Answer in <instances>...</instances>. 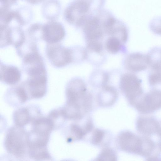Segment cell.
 <instances>
[{"mask_svg":"<svg viewBox=\"0 0 161 161\" xmlns=\"http://www.w3.org/2000/svg\"><path fill=\"white\" fill-rule=\"evenodd\" d=\"M115 143L119 151L146 158L152 155L156 148L155 143L149 137L139 136L129 130L119 132Z\"/></svg>","mask_w":161,"mask_h":161,"instance_id":"1","label":"cell"},{"mask_svg":"<svg viewBox=\"0 0 161 161\" xmlns=\"http://www.w3.org/2000/svg\"><path fill=\"white\" fill-rule=\"evenodd\" d=\"M92 1L75 0L69 3L65 8L64 16L70 24L82 26L88 17L93 13Z\"/></svg>","mask_w":161,"mask_h":161,"instance_id":"2","label":"cell"},{"mask_svg":"<svg viewBox=\"0 0 161 161\" xmlns=\"http://www.w3.org/2000/svg\"><path fill=\"white\" fill-rule=\"evenodd\" d=\"M23 127L16 126L10 128L6 136L5 144L7 150L15 156L21 157L25 151L27 134Z\"/></svg>","mask_w":161,"mask_h":161,"instance_id":"3","label":"cell"},{"mask_svg":"<svg viewBox=\"0 0 161 161\" xmlns=\"http://www.w3.org/2000/svg\"><path fill=\"white\" fill-rule=\"evenodd\" d=\"M45 53L50 63L56 68L64 67L73 62L71 47H65L59 42L47 43Z\"/></svg>","mask_w":161,"mask_h":161,"instance_id":"4","label":"cell"},{"mask_svg":"<svg viewBox=\"0 0 161 161\" xmlns=\"http://www.w3.org/2000/svg\"><path fill=\"white\" fill-rule=\"evenodd\" d=\"M142 82L141 79L132 73H125L121 78L120 89L132 106L144 94Z\"/></svg>","mask_w":161,"mask_h":161,"instance_id":"5","label":"cell"},{"mask_svg":"<svg viewBox=\"0 0 161 161\" xmlns=\"http://www.w3.org/2000/svg\"><path fill=\"white\" fill-rule=\"evenodd\" d=\"M132 106L140 113L147 114L161 108V91L152 89L144 94Z\"/></svg>","mask_w":161,"mask_h":161,"instance_id":"6","label":"cell"},{"mask_svg":"<svg viewBox=\"0 0 161 161\" xmlns=\"http://www.w3.org/2000/svg\"><path fill=\"white\" fill-rule=\"evenodd\" d=\"M89 93L84 82L79 79L71 80L67 85L65 90L66 103L82 106Z\"/></svg>","mask_w":161,"mask_h":161,"instance_id":"7","label":"cell"},{"mask_svg":"<svg viewBox=\"0 0 161 161\" xmlns=\"http://www.w3.org/2000/svg\"><path fill=\"white\" fill-rule=\"evenodd\" d=\"M22 83L30 99L41 98L47 92V74L28 77Z\"/></svg>","mask_w":161,"mask_h":161,"instance_id":"8","label":"cell"},{"mask_svg":"<svg viewBox=\"0 0 161 161\" xmlns=\"http://www.w3.org/2000/svg\"><path fill=\"white\" fill-rule=\"evenodd\" d=\"M63 24L55 20H49L43 24L42 40L48 44L59 43L65 36Z\"/></svg>","mask_w":161,"mask_h":161,"instance_id":"9","label":"cell"},{"mask_svg":"<svg viewBox=\"0 0 161 161\" xmlns=\"http://www.w3.org/2000/svg\"><path fill=\"white\" fill-rule=\"evenodd\" d=\"M161 126V121L153 116H140L136 121V128L142 136L149 137L158 134Z\"/></svg>","mask_w":161,"mask_h":161,"instance_id":"10","label":"cell"},{"mask_svg":"<svg viewBox=\"0 0 161 161\" xmlns=\"http://www.w3.org/2000/svg\"><path fill=\"white\" fill-rule=\"evenodd\" d=\"M124 63L127 69L134 72L144 70L148 65L147 54L138 52L130 53L126 55Z\"/></svg>","mask_w":161,"mask_h":161,"instance_id":"11","label":"cell"},{"mask_svg":"<svg viewBox=\"0 0 161 161\" xmlns=\"http://www.w3.org/2000/svg\"><path fill=\"white\" fill-rule=\"evenodd\" d=\"M93 129V125L90 120L86 121L82 124H72L69 127L70 135L68 138V141L71 142L86 140L87 136L92 132Z\"/></svg>","mask_w":161,"mask_h":161,"instance_id":"12","label":"cell"},{"mask_svg":"<svg viewBox=\"0 0 161 161\" xmlns=\"http://www.w3.org/2000/svg\"><path fill=\"white\" fill-rule=\"evenodd\" d=\"M0 80L3 83L10 85L17 84L20 80L21 72L16 66L7 64L0 61Z\"/></svg>","mask_w":161,"mask_h":161,"instance_id":"13","label":"cell"},{"mask_svg":"<svg viewBox=\"0 0 161 161\" xmlns=\"http://www.w3.org/2000/svg\"><path fill=\"white\" fill-rule=\"evenodd\" d=\"M5 98L8 104L15 106L22 105L30 99L22 83L8 90Z\"/></svg>","mask_w":161,"mask_h":161,"instance_id":"14","label":"cell"},{"mask_svg":"<svg viewBox=\"0 0 161 161\" xmlns=\"http://www.w3.org/2000/svg\"><path fill=\"white\" fill-rule=\"evenodd\" d=\"M112 140L113 136L111 134L98 128L92 131L87 140L92 145L102 148L110 147Z\"/></svg>","mask_w":161,"mask_h":161,"instance_id":"15","label":"cell"},{"mask_svg":"<svg viewBox=\"0 0 161 161\" xmlns=\"http://www.w3.org/2000/svg\"><path fill=\"white\" fill-rule=\"evenodd\" d=\"M113 87L105 86L98 95L99 104L103 107L110 106L113 105L116 100L117 93Z\"/></svg>","mask_w":161,"mask_h":161,"instance_id":"16","label":"cell"},{"mask_svg":"<svg viewBox=\"0 0 161 161\" xmlns=\"http://www.w3.org/2000/svg\"><path fill=\"white\" fill-rule=\"evenodd\" d=\"M29 109L27 107H23L15 111L13 114V119L16 126L23 127L39 115H33Z\"/></svg>","mask_w":161,"mask_h":161,"instance_id":"17","label":"cell"},{"mask_svg":"<svg viewBox=\"0 0 161 161\" xmlns=\"http://www.w3.org/2000/svg\"><path fill=\"white\" fill-rule=\"evenodd\" d=\"M42 13L47 19L55 20L59 15L61 10L60 3L58 1H47L42 4Z\"/></svg>","mask_w":161,"mask_h":161,"instance_id":"18","label":"cell"},{"mask_svg":"<svg viewBox=\"0 0 161 161\" xmlns=\"http://www.w3.org/2000/svg\"><path fill=\"white\" fill-rule=\"evenodd\" d=\"M104 45L107 51L111 54H116L120 51L123 53L126 51L125 44L115 37H108L105 42Z\"/></svg>","mask_w":161,"mask_h":161,"instance_id":"19","label":"cell"},{"mask_svg":"<svg viewBox=\"0 0 161 161\" xmlns=\"http://www.w3.org/2000/svg\"><path fill=\"white\" fill-rule=\"evenodd\" d=\"M148 65L152 69L161 70V47H155L149 50L147 54Z\"/></svg>","mask_w":161,"mask_h":161,"instance_id":"20","label":"cell"},{"mask_svg":"<svg viewBox=\"0 0 161 161\" xmlns=\"http://www.w3.org/2000/svg\"><path fill=\"white\" fill-rule=\"evenodd\" d=\"M46 146H30L29 153L33 158L39 160L48 159L50 155L47 150Z\"/></svg>","mask_w":161,"mask_h":161,"instance_id":"21","label":"cell"},{"mask_svg":"<svg viewBox=\"0 0 161 161\" xmlns=\"http://www.w3.org/2000/svg\"><path fill=\"white\" fill-rule=\"evenodd\" d=\"M148 80L152 89L161 91V70L152 69L148 75Z\"/></svg>","mask_w":161,"mask_h":161,"instance_id":"22","label":"cell"},{"mask_svg":"<svg viewBox=\"0 0 161 161\" xmlns=\"http://www.w3.org/2000/svg\"><path fill=\"white\" fill-rule=\"evenodd\" d=\"M149 27L153 33L161 35V16L152 19L149 23Z\"/></svg>","mask_w":161,"mask_h":161,"instance_id":"23","label":"cell"},{"mask_svg":"<svg viewBox=\"0 0 161 161\" xmlns=\"http://www.w3.org/2000/svg\"><path fill=\"white\" fill-rule=\"evenodd\" d=\"M145 161H161V157L159 154H153L147 157Z\"/></svg>","mask_w":161,"mask_h":161,"instance_id":"24","label":"cell"},{"mask_svg":"<svg viewBox=\"0 0 161 161\" xmlns=\"http://www.w3.org/2000/svg\"><path fill=\"white\" fill-rule=\"evenodd\" d=\"M90 161H104L98 155L94 159Z\"/></svg>","mask_w":161,"mask_h":161,"instance_id":"25","label":"cell"},{"mask_svg":"<svg viewBox=\"0 0 161 161\" xmlns=\"http://www.w3.org/2000/svg\"><path fill=\"white\" fill-rule=\"evenodd\" d=\"M158 143V146L160 151H161V137H159Z\"/></svg>","mask_w":161,"mask_h":161,"instance_id":"26","label":"cell"},{"mask_svg":"<svg viewBox=\"0 0 161 161\" xmlns=\"http://www.w3.org/2000/svg\"><path fill=\"white\" fill-rule=\"evenodd\" d=\"M62 161H76L74 160L68 159V160H64Z\"/></svg>","mask_w":161,"mask_h":161,"instance_id":"27","label":"cell"}]
</instances>
